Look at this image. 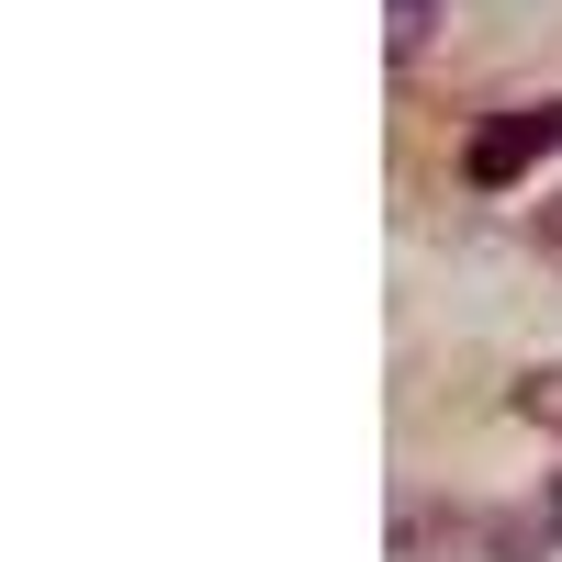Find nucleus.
<instances>
[{
  "label": "nucleus",
  "mask_w": 562,
  "mask_h": 562,
  "mask_svg": "<svg viewBox=\"0 0 562 562\" xmlns=\"http://www.w3.org/2000/svg\"><path fill=\"white\" fill-rule=\"evenodd\" d=\"M428 34H439V0H383V57H394V68L428 57Z\"/></svg>",
  "instance_id": "f03ea898"
},
{
  "label": "nucleus",
  "mask_w": 562,
  "mask_h": 562,
  "mask_svg": "<svg viewBox=\"0 0 562 562\" xmlns=\"http://www.w3.org/2000/svg\"><path fill=\"white\" fill-rule=\"evenodd\" d=\"M551 147H562V102H518V113H484L473 135H461V180L506 192V180H529V169H540Z\"/></svg>",
  "instance_id": "f257e3e1"
},
{
  "label": "nucleus",
  "mask_w": 562,
  "mask_h": 562,
  "mask_svg": "<svg viewBox=\"0 0 562 562\" xmlns=\"http://www.w3.org/2000/svg\"><path fill=\"white\" fill-rule=\"evenodd\" d=\"M518 416H540V428H562V371H529V383H518Z\"/></svg>",
  "instance_id": "7ed1b4c3"
},
{
  "label": "nucleus",
  "mask_w": 562,
  "mask_h": 562,
  "mask_svg": "<svg viewBox=\"0 0 562 562\" xmlns=\"http://www.w3.org/2000/svg\"><path fill=\"white\" fill-rule=\"evenodd\" d=\"M540 529H551V551H562V473H551V495H540Z\"/></svg>",
  "instance_id": "20e7f679"
}]
</instances>
